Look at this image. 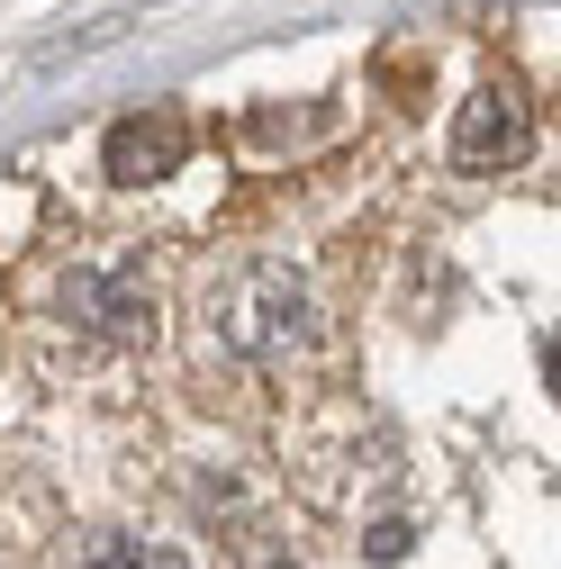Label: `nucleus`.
<instances>
[{
  "instance_id": "7ed1b4c3",
  "label": "nucleus",
  "mask_w": 561,
  "mask_h": 569,
  "mask_svg": "<svg viewBox=\"0 0 561 569\" xmlns=\"http://www.w3.org/2000/svg\"><path fill=\"white\" fill-rule=\"evenodd\" d=\"M525 146H534V109H525V91H516V82H480V91L462 100V118H453V172L489 181V172L525 163Z\"/></svg>"
},
{
  "instance_id": "20e7f679",
  "label": "nucleus",
  "mask_w": 561,
  "mask_h": 569,
  "mask_svg": "<svg viewBox=\"0 0 561 569\" xmlns=\"http://www.w3.org/2000/svg\"><path fill=\"white\" fill-rule=\"evenodd\" d=\"M181 154H190V118H181V109H136V118H118V127H109V146H100L109 181H127V190L173 181V172H181Z\"/></svg>"
},
{
  "instance_id": "423d86ee",
  "label": "nucleus",
  "mask_w": 561,
  "mask_h": 569,
  "mask_svg": "<svg viewBox=\"0 0 561 569\" xmlns=\"http://www.w3.org/2000/svg\"><path fill=\"white\" fill-rule=\"evenodd\" d=\"M254 569H299V560H280V551H263V560H254Z\"/></svg>"
},
{
  "instance_id": "f257e3e1",
  "label": "nucleus",
  "mask_w": 561,
  "mask_h": 569,
  "mask_svg": "<svg viewBox=\"0 0 561 569\" xmlns=\"http://www.w3.org/2000/svg\"><path fill=\"white\" fill-rule=\"evenodd\" d=\"M37 317L73 352H146L155 326H164V299H155L136 253H73V262H55Z\"/></svg>"
},
{
  "instance_id": "39448f33",
  "label": "nucleus",
  "mask_w": 561,
  "mask_h": 569,
  "mask_svg": "<svg viewBox=\"0 0 561 569\" xmlns=\"http://www.w3.org/2000/svg\"><path fill=\"white\" fill-rule=\"evenodd\" d=\"M63 569H164L146 533H127V525H91L63 542Z\"/></svg>"
},
{
  "instance_id": "0eeeda50",
  "label": "nucleus",
  "mask_w": 561,
  "mask_h": 569,
  "mask_svg": "<svg viewBox=\"0 0 561 569\" xmlns=\"http://www.w3.org/2000/svg\"><path fill=\"white\" fill-rule=\"evenodd\" d=\"M552 389H561V335H552Z\"/></svg>"
},
{
  "instance_id": "f03ea898",
  "label": "nucleus",
  "mask_w": 561,
  "mask_h": 569,
  "mask_svg": "<svg viewBox=\"0 0 561 569\" xmlns=\"http://www.w3.org/2000/svg\"><path fill=\"white\" fill-rule=\"evenodd\" d=\"M208 343L236 362H291L299 343H317V299L291 262H236L208 280Z\"/></svg>"
}]
</instances>
